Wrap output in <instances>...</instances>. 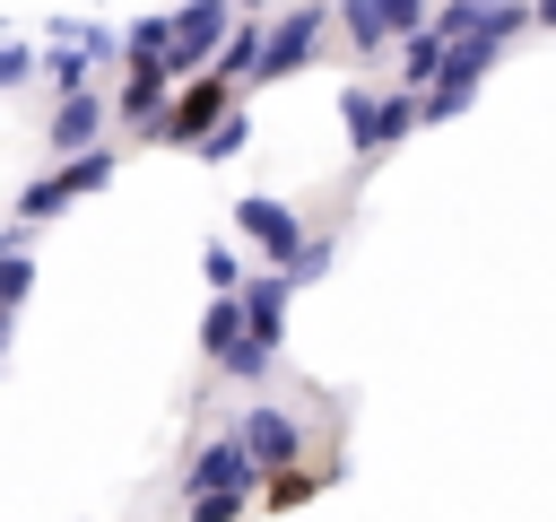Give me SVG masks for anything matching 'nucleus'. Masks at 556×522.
<instances>
[{
  "label": "nucleus",
  "instance_id": "nucleus-11",
  "mask_svg": "<svg viewBox=\"0 0 556 522\" xmlns=\"http://www.w3.org/2000/svg\"><path fill=\"white\" fill-rule=\"evenodd\" d=\"M235 322H243V313H235V304H217V313H208V348H217V357H226V348H235Z\"/></svg>",
  "mask_w": 556,
  "mask_h": 522
},
{
  "label": "nucleus",
  "instance_id": "nucleus-8",
  "mask_svg": "<svg viewBox=\"0 0 556 522\" xmlns=\"http://www.w3.org/2000/svg\"><path fill=\"white\" fill-rule=\"evenodd\" d=\"M434 70H443V35L426 26V35H408V87H426Z\"/></svg>",
  "mask_w": 556,
  "mask_h": 522
},
{
  "label": "nucleus",
  "instance_id": "nucleus-10",
  "mask_svg": "<svg viewBox=\"0 0 556 522\" xmlns=\"http://www.w3.org/2000/svg\"><path fill=\"white\" fill-rule=\"evenodd\" d=\"M52 130H61V148H70V139H87V130H96V104H70Z\"/></svg>",
  "mask_w": 556,
  "mask_h": 522
},
{
  "label": "nucleus",
  "instance_id": "nucleus-5",
  "mask_svg": "<svg viewBox=\"0 0 556 522\" xmlns=\"http://www.w3.org/2000/svg\"><path fill=\"white\" fill-rule=\"evenodd\" d=\"M243 452H252V461H287V452H295V426H287L278 409H252V418H243Z\"/></svg>",
  "mask_w": 556,
  "mask_h": 522
},
{
  "label": "nucleus",
  "instance_id": "nucleus-2",
  "mask_svg": "<svg viewBox=\"0 0 556 522\" xmlns=\"http://www.w3.org/2000/svg\"><path fill=\"white\" fill-rule=\"evenodd\" d=\"M313 44H321V9H295V17H287L269 44H261V61H252V70H261V78H278V70H295Z\"/></svg>",
  "mask_w": 556,
  "mask_h": 522
},
{
  "label": "nucleus",
  "instance_id": "nucleus-9",
  "mask_svg": "<svg viewBox=\"0 0 556 522\" xmlns=\"http://www.w3.org/2000/svg\"><path fill=\"white\" fill-rule=\"evenodd\" d=\"M348 35H356V44L374 52V44L391 35V26H382V0H348Z\"/></svg>",
  "mask_w": 556,
  "mask_h": 522
},
{
  "label": "nucleus",
  "instance_id": "nucleus-7",
  "mask_svg": "<svg viewBox=\"0 0 556 522\" xmlns=\"http://www.w3.org/2000/svg\"><path fill=\"white\" fill-rule=\"evenodd\" d=\"M182 52H165V61H200V44H217V0H200L191 17H182V35H174Z\"/></svg>",
  "mask_w": 556,
  "mask_h": 522
},
{
  "label": "nucleus",
  "instance_id": "nucleus-4",
  "mask_svg": "<svg viewBox=\"0 0 556 522\" xmlns=\"http://www.w3.org/2000/svg\"><path fill=\"white\" fill-rule=\"evenodd\" d=\"M217 104H226V78H200V87H191V96H182V104H174L156 130H174V139H200V130L217 122Z\"/></svg>",
  "mask_w": 556,
  "mask_h": 522
},
{
  "label": "nucleus",
  "instance_id": "nucleus-12",
  "mask_svg": "<svg viewBox=\"0 0 556 522\" xmlns=\"http://www.w3.org/2000/svg\"><path fill=\"white\" fill-rule=\"evenodd\" d=\"M530 17H539V26H556V0H539V9H530Z\"/></svg>",
  "mask_w": 556,
  "mask_h": 522
},
{
  "label": "nucleus",
  "instance_id": "nucleus-1",
  "mask_svg": "<svg viewBox=\"0 0 556 522\" xmlns=\"http://www.w3.org/2000/svg\"><path fill=\"white\" fill-rule=\"evenodd\" d=\"M417 122V96H348V130H356V148H382V139H400Z\"/></svg>",
  "mask_w": 556,
  "mask_h": 522
},
{
  "label": "nucleus",
  "instance_id": "nucleus-3",
  "mask_svg": "<svg viewBox=\"0 0 556 522\" xmlns=\"http://www.w3.org/2000/svg\"><path fill=\"white\" fill-rule=\"evenodd\" d=\"M243 235L269 244V261H295V252H304V235H295V217H287L278 200H243Z\"/></svg>",
  "mask_w": 556,
  "mask_h": 522
},
{
  "label": "nucleus",
  "instance_id": "nucleus-6",
  "mask_svg": "<svg viewBox=\"0 0 556 522\" xmlns=\"http://www.w3.org/2000/svg\"><path fill=\"white\" fill-rule=\"evenodd\" d=\"M243 313H252V339H261V348H278V313H287V287H278V278H261V287L243 296Z\"/></svg>",
  "mask_w": 556,
  "mask_h": 522
}]
</instances>
